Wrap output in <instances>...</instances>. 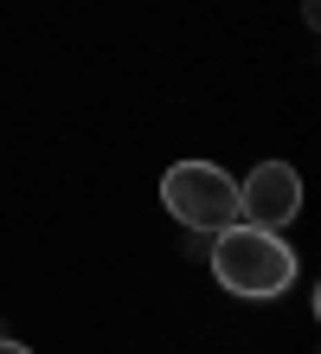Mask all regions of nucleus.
I'll use <instances>...</instances> for the list:
<instances>
[{"label":"nucleus","mask_w":321,"mask_h":354,"mask_svg":"<svg viewBox=\"0 0 321 354\" xmlns=\"http://www.w3.org/2000/svg\"><path fill=\"white\" fill-rule=\"evenodd\" d=\"M212 258V277H219L231 297H283L295 283V252L283 245V232H264V225H225V232H212L206 245Z\"/></svg>","instance_id":"f257e3e1"},{"label":"nucleus","mask_w":321,"mask_h":354,"mask_svg":"<svg viewBox=\"0 0 321 354\" xmlns=\"http://www.w3.org/2000/svg\"><path fill=\"white\" fill-rule=\"evenodd\" d=\"M161 206L180 225L212 239V232H225V225H238V180L225 168H212V161H174L167 180H161Z\"/></svg>","instance_id":"f03ea898"},{"label":"nucleus","mask_w":321,"mask_h":354,"mask_svg":"<svg viewBox=\"0 0 321 354\" xmlns=\"http://www.w3.org/2000/svg\"><path fill=\"white\" fill-rule=\"evenodd\" d=\"M302 213V174L289 161H257L238 180V219L264 225V232H283V225Z\"/></svg>","instance_id":"7ed1b4c3"},{"label":"nucleus","mask_w":321,"mask_h":354,"mask_svg":"<svg viewBox=\"0 0 321 354\" xmlns=\"http://www.w3.org/2000/svg\"><path fill=\"white\" fill-rule=\"evenodd\" d=\"M0 354H32L26 342H7V335H0Z\"/></svg>","instance_id":"20e7f679"}]
</instances>
